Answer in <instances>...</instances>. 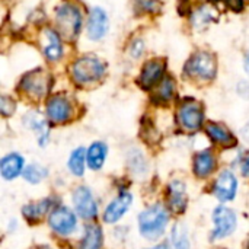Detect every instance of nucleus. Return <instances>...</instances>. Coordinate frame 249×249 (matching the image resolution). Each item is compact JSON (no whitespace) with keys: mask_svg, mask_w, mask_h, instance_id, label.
Instances as JSON below:
<instances>
[{"mask_svg":"<svg viewBox=\"0 0 249 249\" xmlns=\"http://www.w3.org/2000/svg\"><path fill=\"white\" fill-rule=\"evenodd\" d=\"M168 220L166 209L162 204H155L139 214V231L146 239L155 241L163 235Z\"/></svg>","mask_w":249,"mask_h":249,"instance_id":"nucleus-1","label":"nucleus"},{"mask_svg":"<svg viewBox=\"0 0 249 249\" xmlns=\"http://www.w3.org/2000/svg\"><path fill=\"white\" fill-rule=\"evenodd\" d=\"M57 29L61 36L66 39H74L82 28V15L79 9L73 4H63L57 9L55 13Z\"/></svg>","mask_w":249,"mask_h":249,"instance_id":"nucleus-2","label":"nucleus"},{"mask_svg":"<svg viewBox=\"0 0 249 249\" xmlns=\"http://www.w3.org/2000/svg\"><path fill=\"white\" fill-rule=\"evenodd\" d=\"M104 70L105 69H104L102 63L96 57H88V55L86 57H80L71 66L73 79L77 83H80V85L96 82L98 79L102 77Z\"/></svg>","mask_w":249,"mask_h":249,"instance_id":"nucleus-3","label":"nucleus"},{"mask_svg":"<svg viewBox=\"0 0 249 249\" xmlns=\"http://www.w3.org/2000/svg\"><path fill=\"white\" fill-rule=\"evenodd\" d=\"M185 71L193 77L210 80L216 76V60L212 54L200 51L190 58L185 66Z\"/></svg>","mask_w":249,"mask_h":249,"instance_id":"nucleus-4","label":"nucleus"},{"mask_svg":"<svg viewBox=\"0 0 249 249\" xmlns=\"http://www.w3.org/2000/svg\"><path fill=\"white\" fill-rule=\"evenodd\" d=\"M50 228L60 235H70L74 232L77 220L74 213L67 207H57L48 216Z\"/></svg>","mask_w":249,"mask_h":249,"instance_id":"nucleus-5","label":"nucleus"},{"mask_svg":"<svg viewBox=\"0 0 249 249\" xmlns=\"http://www.w3.org/2000/svg\"><path fill=\"white\" fill-rule=\"evenodd\" d=\"M213 222H214V231H213V239H222L233 233L236 228V214L229 207L220 206L213 213Z\"/></svg>","mask_w":249,"mask_h":249,"instance_id":"nucleus-6","label":"nucleus"},{"mask_svg":"<svg viewBox=\"0 0 249 249\" xmlns=\"http://www.w3.org/2000/svg\"><path fill=\"white\" fill-rule=\"evenodd\" d=\"M20 88L32 98H42L50 89V76L42 70H35L23 76Z\"/></svg>","mask_w":249,"mask_h":249,"instance_id":"nucleus-7","label":"nucleus"},{"mask_svg":"<svg viewBox=\"0 0 249 249\" xmlns=\"http://www.w3.org/2000/svg\"><path fill=\"white\" fill-rule=\"evenodd\" d=\"M73 203L77 214L83 219H93L98 213L96 201L88 187H77L74 190Z\"/></svg>","mask_w":249,"mask_h":249,"instance_id":"nucleus-8","label":"nucleus"},{"mask_svg":"<svg viewBox=\"0 0 249 249\" xmlns=\"http://www.w3.org/2000/svg\"><path fill=\"white\" fill-rule=\"evenodd\" d=\"M203 120H204L203 109L197 104H185L178 111V121L188 131L198 130L203 124Z\"/></svg>","mask_w":249,"mask_h":249,"instance_id":"nucleus-9","label":"nucleus"},{"mask_svg":"<svg viewBox=\"0 0 249 249\" xmlns=\"http://www.w3.org/2000/svg\"><path fill=\"white\" fill-rule=\"evenodd\" d=\"M238 190V181L236 177L231 171H223L216 184H214V194L220 201H231L235 198Z\"/></svg>","mask_w":249,"mask_h":249,"instance_id":"nucleus-10","label":"nucleus"},{"mask_svg":"<svg viewBox=\"0 0 249 249\" xmlns=\"http://www.w3.org/2000/svg\"><path fill=\"white\" fill-rule=\"evenodd\" d=\"M131 201H133V197H131L130 193H121L105 209V212H104V222L105 223H115V222H118L125 214V212L130 209Z\"/></svg>","mask_w":249,"mask_h":249,"instance_id":"nucleus-11","label":"nucleus"},{"mask_svg":"<svg viewBox=\"0 0 249 249\" xmlns=\"http://www.w3.org/2000/svg\"><path fill=\"white\" fill-rule=\"evenodd\" d=\"M47 115L54 123H64L71 115L70 102L64 96H53L47 102Z\"/></svg>","mask_w":249,"mask_h":249,"instance_id":"nucleus-12","label":"nucleus"},{"mask_svg":"<svg viewBox=\"0 0 249 249\" xmlns=\"http://www.w3.org/2000/svg\"><path fill=\"white\" fill-rule=\"evenodd\" d=\"M108 29V18L107 13L101 7L92 9L88 20V35L90 39H101Z\"/></svg>","mask_w":249,"mask_h":249,"instance_id":"nucleus-13","label":"nucleus"},{"mask_svg":"<svg viewBox=\"0 0 249 249\" xmlns=\"http://www.w3.org/2000/svg\"><path fill=\"white\" fill-rule=\"evenodd\" d=\"M42 51H44V55L51 60V61H55L61 57L63 54V47H61V41H60V36L51 31V29H45L42 32Z\"/></svg>","mask_w":249,"mask_h":249,"instance_id":"nucleus-14","label":"nucleus"},{"mask_svg":"<svg viewBox=\"0 0 249 249\" xmlns=\"http://www.w3.org/2000/svg\"><path fill=\"white\" fill-rule=\"evenodd\" d=\"M163 70H165L163 63H160V61H158V60H153V61L146 63V66L143 67L142 76H140V79H139V83H140L144 89L152 88L156 82H159V80L162 79Z\"/></svg>","mask_w":249,"mask_h":249,"instance_id":"nucleus-15","label":"nucleus"},{"mask_svg":"<svg viewBox=\"0 0 249 249\" xmlns=\"http://www.w3.org/2000/svg\"><path fill=\"white\" fill-rule=\"evenodd\" d=\"M23 169V158L19 156L18 153L7 155L1 159L0 162V172L1 177L7 181L15 179Z\"/></svg>","mask_w":249,"mask_h":249,"instance_id":"nucleus-16","label":"nucleus"},{"mask_svg":"<svg viewBox=\"0 0 249 249\" xmlns=\"http://www.w3.org/2000/svg\"><path fill=\"white\" fill-rule=\"evenodd\" d=\"M169 206L175 213H184L187 209V197H185V185L179 181H174L169 185Z\"/></svg>","mask_w":249,"mask_h":249,"instance_id":"nucleus-17","label":"nucleus"},{"mask_svg":"<svg viewBox=\"0 0 249 249\" xmlns=\"http://www.w3.org/2000/svg\"><path fill=\"white\" fill-rule=\"evenodd\" d=\"M214 168H216V159L209 150L201 152V153H198L196 156V159H194V172H196L197 177L204 178V177L210 175L214 171Z\"/></svg>","mask_w":249,"mask_h":249,"instance_id":"nucleus-18","label":"nucleus"},{"mask_svg":"<svg viewBox=\"0 0 249 249\" xmlns=\"http://www.w3.org/2000/svg\"><path fill=\"white\" fill-rule=\"evenodd\" d=\"M107 158V146L101 142H96L93 144H90V147L88 149L86 153V162L88 166L93 171H98L102 168L104 162Z\"/></svg>","mask_w":249,"mask_h":249,"instance_id":"nucleus-19","label":"nucleus"},{"mask_svg":"<svg viewBox=\"0 0 249 249\" xmlns=\"http://www.w3.org/2000/svg\"><path fill=\"white\" fill-rule=\"evenodd\" d=\"M102 231L98 225H89L86 226L85 236L80 241L79 249H101L102 247Z\"/></svg>","mask_w":249,"mask_h":249,"instance_id":"nucleus-20","label":"nucleus"},{"mask_svg":"<svg viewBox=\"0 0 249 249\" xmlns=\"http://www.w3.org/2000/svg\"><path fill=\"white\" fill-rule=\"evenodd\" d=\"M207 133L219 144H223V146L235 144V137L225 127L219 125V124H209L207 125Z\"/></svg>","mask_w":249,"mask_h":249,"instance_id":"nucleus-21","label":"nucleus"},{"mask_svg":"<svg viewBox=\"0 0 249 249\" xmlns=\"http://www.w3.org/2000/svg\"><path fill=\"white\" fill-rule=\"evenodd\" d=\"M51 207V200H42L36 204H28L22 209V213L29 220H38L41 219Z\"/></svg>","mask_w":249,"mask_h":249,"instance_id":"nucleus-22","label":"nucleus"},{"mask_svg":"<svg viewBox=\"0 0 249 249\" xmlns=\"http://www.w3.org/2000/svg\"><path fill=\"white\" fill-rule=\"evenodd\" d=\"M85 160H86V153H85V149L83 147H79L76 149L71 155H70V159H69V169L73 175L76 177H82L83 172H85Z\"/></svg>","mask_w":249,"mask_h":249,"instance_id":"nucleus-23","label":"nucleus"},{"mask_svg":"<svg viewBox=\"0 0 249 249\" xmlns=\"http://www.w3.org/2000/svg\"><path fill=\"white\" fill-rule=\"evenodd\" d=\"M47 174L48 172H47V169L44 166H41L38 163H32V165H29V166L25 168L23 178L29 184H38V182H41L47 177Z\"/></svg>","mask_w":249,"mask_h":249,"instance_id":"nucleus-24","label":"nucleus"},{"mask_svg":"<svg viewBox=\"0 0 249 249\" xmlns=\"http://www.w3.org/2000/svg\"><path fill=\"white\" fill-rule=\"evenodd\" d=\"M172 247L174 249H190V241L182 223H178L172 229Z\"/></svg>","mask_w":249,"mask_h":249,"instance_id":"nucleus-25","label":"nucleus"},{"mask_svg":"<svg viewBox=\"0 0 249 249\" xmlns=\"http://www.w3.org/2000/svg\"><path fill=\"white\" fill-rule=\"evenodd\" d=\"M213 16H214L213 9L209 6H203L198 10H196V13L193 16V23L197 29H203L204 26H207L212 22Z\"/></svg>","mask_w":249,"mask_h":249,"instance_id":"nucleus-26","label":"nucleus"},{"mask_svg":"<svg viewBox=\"0 0 249 249\" xmlns=\"http://www.w3.org/2000/svg\"><path fill=\"white\" fill-rule=\"evenodd\" d=\"M28 124L32 130L38 131L39 136V143L44 144L45 140L48 139V127L45 124V121L42 118H39V115H28Z\"/></svg>","mask_w":249,"mask_h":249,"instance_id":"nucleus-27","label":"nucleus"},{"mask_svg":"<svg viewBox=\"0 0 249 249\" xmlns=\"http://www.w3.org/2000/svg\"><path fill=\"white\" fill-rule=\"evenodd\" d=\"M174 92H175V86H174V82L169 79V77H166V79H163L162 82H160V85H159V89L156 90V101H159V102H166V101H169L172 96H174Z\"/></svg>","mask_w":249,"mask_h":249,"instance_id":"nucleus-28","label":"nucleus"},{"mask_svg":"<svg viewBox=\"0 0 249 249\" xmlns=\"http://www.w3.org/2000/svg\"><path fill=\"white\" fill-rule=\"evenodd\" d=\"M15 111V102L12 99H9L7 96H1L0 98V112L3 114V117H9L10 114H13Z\"/></svg>","mask_w":249,"mask_h":249,"instance_id":"nucleus-29","label":"nucleus"},{"mask_svg":"<svg viewBox=\"0 0 249 249\" xmlns=\"http://www.w3.org/2000/svg\"><path fill=\"white\" fill-rule=\"evenodd\" d=\"M137 1H139L142 10L152 12V10H155V7H156V1H155V0H137Z\"/></svg>","mask_w":249,"mask_h":249,"instance_id":"nucleus-30","label":"nucleus"},{"mask_svg":"<svg viewBox=\"0 0 249 249\" xmlns=\"http://www.w3.org/2000/svg\"><path fill=\"white\" fill-rule=\"evenodd\" d=\"M142 53H143V42L140 41V39H137L134 44H133V47H131V54H133V57H140L142 55Z\"/></svg>","mask_w":249,"mask_h":249,"instance_id":"nucleus-31","label":"nucleus"},{"mask_svg":"<svg viewBox=\"0 0 249 249\" xmlns=\"http://www.w3.org/2000/svg\"><path fill=\"white\" fill-rule=\"evenodd\" d=\"M228 3V6L236 12H241L244 9V0H225Z\"/></svg>","mask_w":249,"mask_h":249,"instance_id":"nucleus-32","label":"nucleus"},{"mask_svg":"<svg viewBox=\"0 0 249 249\" xmlns=\"http://www.w3.org/2000/svg\"><path fill=\"white\" fill-rule=\"evenodd\" d=\"M241 171H242V175L249 178V156L242 162V166H241Z\"/></svg>","mask_w":249,"mask_h":249,"instance_id":"nucleus-33","label":"nucleus"},{"mask_svg":"<svg viewBox=\"0 0 249 249\" xmlns=\"http://www.w3.org/2000/svg\"><path fill=\"white\" fill-rule=\"evenodd\" d=\"M242 136H244V139L249 143V123L245 125V128L242 130Z\"/></svg>","mask_w":249,"mask_h":249,"instance_id":"nucleus-34","label":"nucleus"},{"mask_svg":"<svg viewBox=\"0 0 249 249\" xmlns=\"http://www.w3.org/2000/svg\"><path fill=\"white\" fill-rule=\"evenodd\" d=\"M244 66H245V70H247V73H248V74H249V54H247V57H245Z\"/></svg>","mask_w":249,"mask_h":249,"instance_id":"nucleus-35","label":"nucleus"},{"mask_svg":"<svg viewBox=\"0 0 249 249\" xmlns=\"http://www.w3.org/2000/svg\"><path fill=\"white\" fill-rule=\"evenodd\" d=\"M155 249H169V248H168V245H166V244H160V245H158Z\"/></svg>","mask_w":249,"mask_h":249,"instance_id":"nucleus-36","label":"nucleus"}]
</instances>
